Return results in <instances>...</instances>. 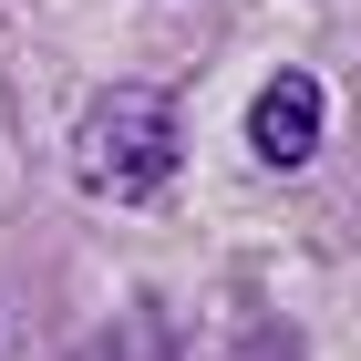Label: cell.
Wrapping results in <instances>:
<instances>
[{"mask_svg": "<svg viewBox=\"0 0 361 361\" xmlns=\"http://www.w3.org/2000/svg\"><path fill=\"white\" fill-rule=\"evenodd\" d=\"M73 176H83V196H104V207L166 196V176H176V93H155V83L93 93L83 124H73Z\"/></svg>", "mask_w": 361, "mask_h": 361, "instance_id": "6da1fadb", "label": "cell"}, {"mask_svg": "<svg viewBox=\"0 0 361 361\" xmlns=\"http://www.w3.org/2000/svg\"><path fill=\"white\" fill-rule=\"evenodd\" d=\"M248 145H258V166H310L320 155V83L310 73H269L248 104Z\"/></svg>", "mask_w": 361, "mask_h": 361, "instance_id": "7a4b0ae2", "label": "cell"}]
</instances>
